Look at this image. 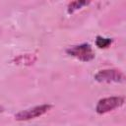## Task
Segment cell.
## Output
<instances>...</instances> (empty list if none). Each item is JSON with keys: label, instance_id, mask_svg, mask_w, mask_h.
I'll return each mask as SVG.
<instances>
[{"label": "cell", "instance_id": "1", "mask_svg": "<svg viewBox=\"0 0 126 126\" xmlns=\"http://www.w3.org/2000/svg\"><path fill=\"white\" fill-rule=\"evenodd\" d=\"M66 53L83 62H89L94 58V52L89 43H82L80 45L71 46L66 49Z\"/></svg>", "mask_w": 126, "mask_h": 126}, {"label": "cell", "instance_id": "2", "mask_svg": "<svg viewBox=\"0 0 126 126\" xmlns=\"http://www.w3.org/2000/svg\"><path fill=\"white\" fill-rule=\"evenodd\" d=\"M124 97L123 96H109L101 98L97 101L95 106V111L98 114H104L109 112L115 108H118L124 104Z\"/></svg>", "mask_w": 126, "mask_h": 126}, {"label": "cell", "instance_id": "3", "mask_svg": "<svg viewBox=\"0 0 126 126\" xmlns=\"http://www.w3.org/2000/svg\"><path fill=\"white\" fill-rule=\"evenodd\" d=\"M51 104H40V105H36L34 107L29 108V109H25L22 110L18 113L15 114V119L18 121H27V120H31L36 117H39L41 115H43L44 113H46L48 110H50L51 108Z\"/></svg>", "mask_w": 126, "mask_h": 126}, {"label": "cell", "instance_id": "4", "mask_svg": "<svg viewBox=\"0 0 126 126\" xmlns=\"http://www.w3.org/2000/svg\"><path fill=\"white\" fill-rule=\"evenodd\" d=\"M94 80L99 83H122L125 80V76L120 70L104 69L94 75Z\"/></svg>", "mask_w": 126, "mask_h": 126}, {"label": "cell", "instance_id": "5", "mask_svg": "<svg viewBox=\"0 0 126 126\" xmlns=\"http://www.w3.org/2000/svg\"><path fill=\"white\" fill-rule=\"evenodd\" d=\"M36 57L34 54H21L14 58L15 64L18 65H32L35 62Z\"/></svg>", "mask_w": 126, "mask_h": 126}, {"label": "cell", "instance_id": "6", "mask_svg": "<svg viewBox=\"0 0 126 126\" xmlns=\"http://www.w3.org/2000/svg\"><path fill=\"white\" fill-rule=\"evenodd\" d=\"M91 3V1H85V0H76V1H72L68 4L67 6V12L69 14H73L75 11L80 10L81 8H83L84 6H87Z\"/></svg>", "mask_w": 126, "mask_h": 126}, {"label": "cell", "instance_id": "7", "mask_svg": "<svg viewBox=\"0 0 126 126\" xmlns=\"http://www.w3.org/2000/svg\"><path fill=\"white\" fill-rule=\"evenodd\" d=\"M112 43V39L108 37H102V36H96L95 38V45L98 48H107Z\"/></svg>", "mask_w": 126, "mask_h": 126}, {"label": "cell", "instance_id": "8", "mask_svg": "<svg viewBox=\"0 0 126 126\" xmlns=\"http://www.w3.org/2000/svg\"><path fill=\"white\" fill-rule=\"evenodd\" d=\"M3 111H4V108H3V106H1V105H0V113H2Z\"/></svg>", "mask_w": 126, "mask_h": 126}]
</instances>
